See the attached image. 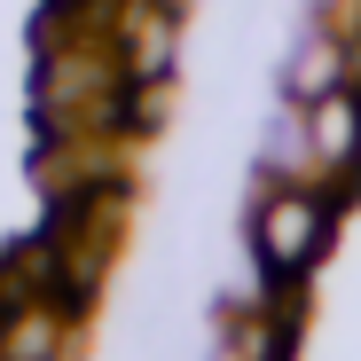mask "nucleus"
Returning a JSON list of instances; mask_svg holds the SVG:
<instances>
[{
	"mask_svg": "<svg viewBox=\"0 0 361 361\" xmlns=\"http://www.w3.org/2000/svg\"><path fill=\"white\" fill-rule=\"evenodd\" d=\"M338 189L330 180H267L259 173V204H252V252L267 267V283H298L322 244H330V220H338Z\"/></svg>",
	"mask_w": 361,
	"mask_h": 361,
	"instance_id": "1",
	"label": "nucleus"
},
{
	"mask_svg": "<svg viewBox=\"0 0 361 361\" xmlns=\"http://www.w3.org/2000/svg\"><path fill=\"white\" fill-rule=\"evenodd\" d=\"M63 345H71V314L55 298H24L0 322V361H63Z\"/></svg>",
	"mask_w": 361,
	"mask_h": 361,
	"instance_id": "2",
	"label": "nucleus"
},
{
	"mask_svg": "<svg viewBox=\"0 0 361 361\" xmlns=\"http://www.w3.org/2000/svg\"><path fill=\"white\" fill-rule=\"evenodd\" d=\"M307 134H314L322 173H345L361 157V94L353 87H330L322 102H307Z\"/></svg>",
	"mask_w": 361,
	"mask_h": 361,
	"instance_id": "3",
	"label": "nucleus"
},
{
	"mask_svg": "<svg viewBox=\"0 0 361 361\" xmlns=\"http://www.w3.org/2000/svg\"><path fill=\"white\" fill-rule=\"evenodd\" d=\"M345 63H353V47H345L338 32H314L307 47L290 55V71H283V94H290V102H322L330 87H345Z\"/></svg>",
	"mask_w": 361,
	"mask_h": 361,
	"instance_id": "4",
	"label": "nucleus"
},
{
	"mask_svg": "<svg viewBox=\"0 0 361 361\" xmlns=\"http://www.w3.org/2000/svg\"><path fill=\"white\" fill-rule=\"evenodd\" d=\"M267 180H330L322 157H314V134H307V102H290L267 134Z\"/></svg>",
	"mask_w": 361,
	"mask_h": 361,
	"instance_id": "5",
	"label": "nucleus"
},
{
	"mask_svg": "<svg viewBox=\"0 0 361 361\" xmlns=\"http://www.w3.org/2000/svg\"><path fill=\"white\" fill-rule=\"evenodd\" d=\"M212 361H244V353H212Z\"/></svg>",
	"mask_w": 361,
	"mask_h": 361,
	"instance_id": "6",
	"label": "nucleus"
}]
</instances>
